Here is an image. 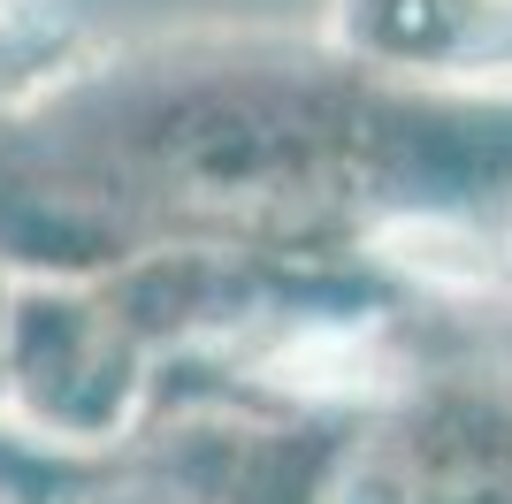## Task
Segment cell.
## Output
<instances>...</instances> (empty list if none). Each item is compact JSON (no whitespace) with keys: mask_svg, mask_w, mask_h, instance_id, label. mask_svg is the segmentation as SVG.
Returning <instances> with one entry per match:
<instances>
[{"mask_svg":"<svg viewBox=\"0 0 512 504\" xmlns=\"http://www.w3.org/2000/svg\"><path fill=\"white\" fill-rule=\"evenodd\" d=\"M321 39L406 84L512 92V0H329Z\"/></svg>","mask_w":512,"mask_h":504,"instance_id":"1","label":"cell"},{"mask_svg":"<svg viewBox=\"0 0 512 504\" xmlns=\"http://www.w3.org/2000/svg\"><path fill=\"white\" fill-rule=\"evenodd\" d=\"M92 54L100 39L69 0H0V123L46 107Z\"/></svg>","mask_w":512,"mask_h":504,"instance_id":"2","label":"cell"},{"mask_svg":"<svg viewBox=\"0 0 512 504\" xmlns=\"http://www.w3.org/2000/svg\"><path fill=\"white\" fill-rule=\"evenodd\" d=\"M16 260H8V252H0V375H8V306H16Z\"/></svg>","mask_w":512,"mask_h":504,"instance_id":"3","label":"cell"}]
</instances>
